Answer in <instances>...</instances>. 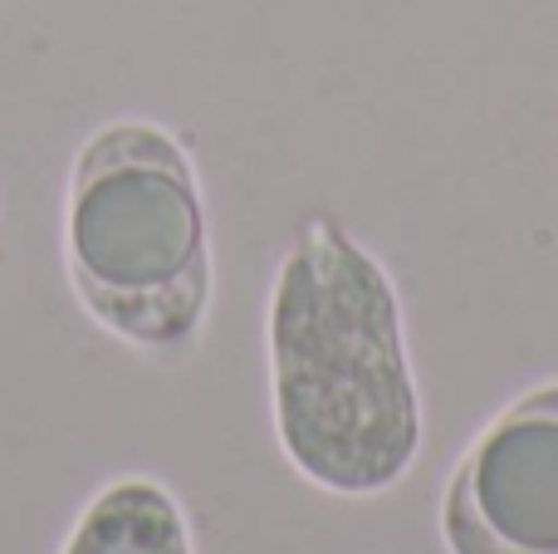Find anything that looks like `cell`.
Returning a JSON list of instances; mask_svg holds the SVG:
<instances>
[{
    "label": "cell",
    "instance_id": "277c9868",
    "mask_svg": "<svg viewBox=\"0 0 558 554\" xmlns=\"http://www.w3.org/2000/svg\"><path fill=\"white\" fill-rule=\"evenodd\" d=\"M59 554H196L182 501L153 477H118L88 496Z\"/></svg>",
    "mask_w": 558,
    "mask_h": 554
},
{
    "label": "cell",
    "instance_id": "7a4b0ae2",
    "mask_svg": "<svg viewBox=\"0 0 558 554\" xmlns=\"http://www.w3.org/2000/svg\"><path fill=\"white\" fill-rule=\"evenodd\" d=\"M64 270L88 320L133 353H196L216 285L211 226L172 128L113 118L84 137L64 192Z\"/></svg>",
    "mask_w": 558,
    "mask_h": 554
},
{
    "label": "cell",
    "instance_id": "3957f363",
    "mask_svg": "<svg viewBox=\"0 0 558 554\" xmlns=\"http://www.w3.org/2000/svg\"><path fill=\"white\" fill-rule=\"evenodd\" d=\"M446 554H558V378L465 447L441 501Z\"/></svg>",
    "mask_w": 558,
    "mask_h": 554
},
{
    "label": "cell",
    "instance_id": "6da1fadb",
    "mask_svg": "<svg viewBox=\"0 0 558 554\" xmlns=\"http://www.w3.org/2000/svg\"><path fill=\"white\" fill-rule=\"evenodd\" d=\"M265 349L279 451L308 486L367 501L416 467L422 393L402 300L383 261L333 216L299 226L279 261Z\"/></svg>",
    "mask_w": 558,
    "mask_h": 554
}]
</instances>
